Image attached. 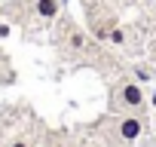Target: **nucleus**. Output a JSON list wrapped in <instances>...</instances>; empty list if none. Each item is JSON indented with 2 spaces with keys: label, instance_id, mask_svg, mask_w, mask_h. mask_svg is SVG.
<instances>
[{
  "label": "nucleus",
  "instance_id": "f03ea898",
  "mask_svg": "<svg viewBox=\"0 0 156 147\" xmlns=\"http://www.w3.org/2000/svg\"><path fill=\"white\" fill-rule=\"evenodd\" d=\"M144 117H138V113H122V117H116V123H113V135L122 141V144H135L141 135H144Z\"/></svg>",
  "mask_w": 156,
  "mask_h": 147
},
{
  "label": "nucleus",
  "instance_id": "7ed1b4c3",
  "mask_svg": "<svg viewBox=\"0 0 156 147\" xmlns=\"http://www.w3.org/2000/svg\"><path fill=\"white\" fill-rule=\"evenodd\" d=\"M34 13H37L43 22H52V19L61 13V0H34Z\"/></svg>",
  "mask_w": 156,
  "mask_h": 147
},
{
  "label": "nucleus",
  "instance_id": "39448f33",
  "mask_svg": "<svg viewBox=\"0 0 156 147\" xmlns=\"http://www.w3.org/2000/svg\"><path fill=\"white\" fill-rule=\"evenodd\" d=\"M110 43H116V46H126V31H122L119 25L110 31Z\"/></svg>",
  "mask_w": 156,
  "mask_h": 147
},
{
  "label": "nucleus",
  "instance_id": "20e7f679",
  "mask_svg": "<svg viewBox=\"0 0 156 147\" xmlns=\"http://www.w3.org/2000/svg\"><path fill=\"white\" fill-rule=\"evenodd\" d=\"M86 49V34L67 25V52H83Z\"/></svg>",
  "mask_w": 156,
  "mask_h": 147
},
{
  "label": "nucleus",
  "instance_id": "423d86ee",
  "mask_svg": "<svg viewBox=\"0 0 156 147\" xmlns=\"http://www.w3.org/2000/svg\"><path fill=\"white\" fill-rule=\"evenodd\" d=\"M135 80H138V83H147V80H150V70H147V67H135Z\"/></svg>",
  "mask_w": 156,
  "mask_h": 147
},
{
  "label": "nucleus",
  "instance_id": "0eeeda50",
  "mask_svg": "<svg viewBox=\"0 0 156 147\" xmlns=\"http://www.w3.org/2000/svg\"><path fill=\"white\" fill-rule=\"evenodd\" d=\"M9 147H31V144H28V141H12Z\"/></svg>",
  "mask_w": 156,
  "mask_h": 147
},
{
  "label": "nucleus",
  "instance_id": "6e6552de",
  "mask_svg": "<svg viewBox=\"0 0 156 147\" xmlns=\"http://www.w3.org/2000/svg\"><path fill=\"white\" fill-rule=\"evenodd\" d=\"M83 147H89V144H83Z\"/></svg>",
  "mask_w": 156,
  "mask_h": 147
},
{
  "label": "nucleus",
  "instance_id": "f257e3e1",
  "mask_svg": "<svg viewBox=\"0 0 156 147\" xmlns=\"http://www.w3.org/2000/svg\"><path fill=\"white\" fill-rule=\"evenodd\" d=\"M144 92H141V83L138 80H122L113 92V104L110 110H122V113H138L144 110Z\"/></svg>",
  "mask_w": 156,
  "mask_h": 147
}]
</instances>
